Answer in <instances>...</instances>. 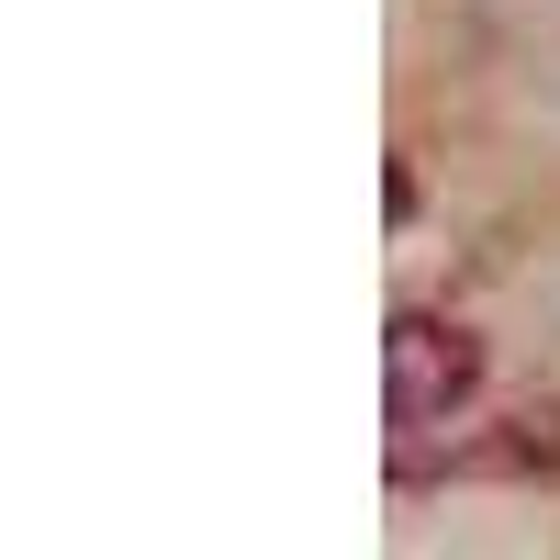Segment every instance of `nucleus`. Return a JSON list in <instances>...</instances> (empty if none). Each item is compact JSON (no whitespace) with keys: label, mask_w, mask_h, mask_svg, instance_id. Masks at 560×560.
Segmentation results:
<instances>
[{"label":"nucleus","mask_w":560,"mask_h":560,"mask_svg":"<svg viewBox=\"0 0 560 560\" xmlns=\"http://www.w3.org/2000/svg\"><path fill=\"white\" fill-rule=\"evenodd\" d=\"M471 393H482V348L459 337V325H438V314H393V337H382V404H393V427H448Z\"/></svg>","instance_id":"obj_1"}]
</instances>
